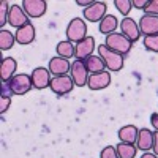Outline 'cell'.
Wrapping results in <instances>:
<instances>
[{
	"label": "cell",
	"mask_w": 158,
	"mask_h": 158,
	"mask_svg": "<svg viewBox=\"0 0 158 158\" xmlns=\"http://www.w3.org/2000/svg\"><path fill=\"white\" fill-rule=\"evenodd\" d=\"M104 46L109 48L111 51L117 52V54H120V56H127L128 52L131 51V41L123 36L122 33H118V32H114L111 35L106 36V41H104Z\"/></svg>",
	"instance_id": "1"
},
{
	"label": "cell",
	"mask_w": 158,
	"mask_h": 158,
	"mask_svg": "<svg viewBox=\"0 0 158 158\" xmlns=\"http://www.w3.org/2000/svg\"><path fill=\"white\" fill-rule=\"evenodd\" d=\"M98 56L103 59L106 68L111 71H120L123 68V56L117 54V52L111 51L109 48H106L104 44L98 46Z\"/></svg>",
	"instance_id": "2"
},
{
	"label": "cell",
	"mask_w": 158,
	"mask_h": 158,
	"mask_svg": "<svg viewBox=\"0 0 158 158\" xmlns=\"http://www.w3.org/2000/svg\"><path fill=\"white\" fill-rule=\"evenodd\" d=\"M67 36H68V41L76 43V44L81 43L84 38H87V25H85L84 19H81V18L71 19L67 27Z\"/></svg>",
	"instance_id": "3"
},
{
	"label": "cell",
	"mask_w": 158,
	"mask_h": 158,
	"mask_svg": "<svg viewBox=\"0 0 158 158\" xmlns=\"http://www.w3.org/2000/svg\"><path fill=\"white\" fill-rule=\"evenodd\" d=\"M8 87L11 90V94H15V95H25L33 87L32 76L25 74V73L15 74L11 81H8Z\"/></svg>",
	"instance_id": "4"
},
{
	"label": "cell",
	"mask_w": 158,
	"mask_h": 158,
	"mask_svg": "<svg viewBox=\"0 0 158 158\" xmlns=\"http://www.w3.org/2000/svg\"><path fill=\"white\" fill-rule=\"evenodd\" d=\"M71 79L74 85H79V87H84L87 85V81H89V71L85 68V63L82 60H74L71 63Z\"/></svg>",
	"instance_id": "5"
},
{
	"label": "cell",
	"mask_w": 158,
	"mask_h": 158,
	"mask_svg": "<svg viewBox=\"0 0 158 158\" xmlns=\"http://www.w3.org/2000/svg\"><path fill=\"white\" fill-rule=\"evenodd\" d=\"M51 90L54 92L56 95H67L73 90L74 82L71 76H56L54 79L51 81Z\"/></svg>",
	"instance_id": "6"
},
{
	"label": "cell",
	"mask_w": 158,
	"mask_h": 158,
	"mask_svg": "<svg viewBox=\"0 0 158 158\" xmlns=\"http://www.w3.org/2000/svg\"><path fill=\"white\" fill-rule=\"evenodd\" d=\"M106 8L104 2H94L90 6L84 8V18L90 22H101L106 16Z\"/></svg>",
	"instance_id": "7"
},
{
	"label": "cell",
	"mask_w": 158,
	"mask_h": 158,
	"mask_svg": "<svg viewBox=\"0 0 158 158\" xmlns=\"http://www.w3.org/2000/svg\"><path fill=\"white\" fill-rule=\"evenodd\" d=\"M22 8L29 18H41L48 10V3L44 0H24Z\"/></svg>",
	"instance_id": "8"
},
{
	"label": "cell",
	"mask_w": 158,
	"mask_h": 158,
	"mask_svg": "<svg viewBox=\"0 0 158 158\" xmlns=\"http://www.w3.org/2000/svg\"><path fill=\"white\" fill-rule=\"evenodd\" d=\"M8 24L13 25L16 29L24 27L25 24H29V16L25 15V11L22 6L19 5H11L10 6V13H8Z\"/></svg>",
	"instance_id": "9"
},
{
	"label": "cell",
	"mask_w": 158,
	"mask_h": 158,
	"mask_svg": "<svg viewBox=\"0 0 158 158\" xmlns=\"http://www.w3.org/2000/svg\"><path fill=\"white\" fill-rule=\"evenodd\" d=\"M51 71L49 68H43V67H38L32 71V82H33V87L38 89V90H43L46 87L51 85Z\"/></svg>",
	"instance_id": "10"
},
{
	"label": "cell",
	"mask_w": 158,
	"mask_h": 158,
	"mask_svg": "<svg viewBox=\"0 0 158 158\" xmlns=\"http://www.w3.org/2000/svg\"><path fill=\"white\" fill-rule=\"evenodd\" d=\"M94 49H95V38L94 36H87L84 38L81 43L76 44V49H74V57L76 60H85L87 57H90L94 54Z\"/></svg>",
	"instance_id": "11"
},
{
	"label": "cell",
	"mask_w": 158,
	"mask_h": 158,
	"mask_svg": "<svg viewBox=\"0 0 158 158\" xmlns=\"http://www.w3.org/2000/svg\"><path fill=\"white\" fill-rule=\"evenodd\" d=\"M120 30H122V35L127 36L131 43H135L139 40L141 36V30H139V25L135 22V19L131 18H123L122 22H120Z\"/></svg>",
	"instance_id": "12"
},
{
	"label": "cell",
	"mask_w": 158,
	"mask_h": 158,
	"mask_svg": "<svg viewBox=\"0 0 158 158\" xmlns=\"http://www.w3.org/2000/svg\"><path fill=\"white\" fill-rule=\"evenodd\" d=\"M111 84V74L109 71H101V73H94V74H89V81L87 85L90 90H103L106 89Z\"/></svg>",
	"instance_id": "13"
},
{
	"label": "cell",
	"mask_w": 158,
	"mask_h": 158,
	"mask_svg": "<svg viewBox=\"0 0 158 158\" xmlns=\"http://www.w3.org/2000/svg\"><path fill=\"white\" fill-rule=\"evenodd\" d=\"M139 30L144 33V36L158 35V16L144 15L139 21Z\"/></svg>",
	"instance_id": "14"
},
{
	"label": "cell",
	"mask_w": 158,
	"mask_h": 158,
	"mask_svg": "<svg viewBox=\"0 0 158 158\" xmlns=\"http://www.w3.org/2000/svg\"><path fill=\"white\" fill-rule=\"evenodd\" d=\"M71 65L67 59L63 57H52L49 60V71L56 76H67V73H70Z\"/></svg>",
	"instance_id": "15"
},
{
	"label": "cell",
	"mask_w": 158,
	"mask_h": 158,
	"mask_svg": "<svg viewBox=\"0 0 158 158\" xmlns=\"http://www.w3.org/2000/svg\"><path fill=\"white\" fill-rule=\"evenodd\" d=\"M18 68V62L13 57H5L2 60V65H0V77H2L3 82H8L13 79Z\"/></svg>",
	"instance_id": "16"
},
{
	"label": "cell",
	"mask_w": 158,
	"mask_h": 158,
	"mask_svg": "<svg viewBox=\"0 0 158 158\" xmlns=\"http://www.w3.org/2000/svg\"><path fill=\"white\" fill-rule=\"evenodd\" d=\"M15 38H16V41L22 46L25 44H30L33 40H35V27L29 22V24H25L24 27L18 29L16 33H15Z\"/></svg>",
	"instance_id": "17"
},
{
	"label": "cell",
	"mask_w": 158,
	"mask_h": 158,
	"mask_svg": "<svg viewBox=\"0 0 158 158\" xmlns=\"http://www.w3.org/2000/svg\"><path fill=\"white\" fill-rule=\"evenodd\" d=\"M136 147L142 152H147L150 149H153V133L149 128H142L139 130L138 135V141H136Z\"/></svg>",
	"instance_id": "18"
},
{
	"label": "cell",
	"mask_w": 158,
	"mask_h": 158,
	"mask_svg": "<svg viewBox=\"0 0 158 158\" xmlns=\"http://www.w3.org/2000/svg\"><path fill=\"white\" fill-rule=\"evenodd\" d=\"M118 139L120 142H127V144H136L138 141V135H139V130L135 127V125H127V127H122L118 130Z\"/></svg>",
	"instance_id": "19"
},
{
	"label": "cell",
	"mask_w": 158,
	"mask_h": 158,
	"mask_svg": "<svg viewBox=\"0 0 158 158\" xmlns=\"http://www.w3.org/2000/svg\"><path fill=\"white\" fill-rule=\"evenodd\" d=\"M85 63V68L90 74H94V73H101V71H106V65H104L103 59L100 56H94L92 54L90 57H87L84 60Z\"/></svg>",
	"instance_id": "20"
},
{
	"label": "cell",
	"mask_w": 158,
	"mask_h": 158,
	"mask_svg": "<svg viewBox=\"0 0 158 158\" xmlns=\"http://www.w3.org/2000/svg\"><path fill=\"white\" fill-rule=\"evenodd\" d=\"M117 25H118L117 18H115L114 15H106V16H104V19L100 22V32H101L103 35L108 36V35H111V33L115 32Z\"/></svg>",
	"instance_id": "21"
},
{
	"label": "cell",
	"mask_w": 158,
	"mask_h": 158,
	"mask_svg": "<svg viewBox=\"0 0 158 158\" xmlns=\"http://www.w3.org/2000/svg\"><path fill=\"white\" fill-rule=\"evenodd\" d=\"M57 56L59 57H63V59H70V57H73L74 56V49H76V46H74V43H71V41H60L59 44H57Z\"/></svg>",
	"instance_id": "22"
},
{
	"label": "cell",
	"mask_w": 158,
	"mask_h": 158,
	"mask_svg": "<svg viewBox=\"0 0 158 158\" xmlns=\"http://www.w3.org/2000/svg\"><path fill=\"white\" fill-rule=\"evenodd\" d=\"M118 158H135L136 156V147L135 144H127V142H120L115 147Z\"/></svg>",
	"instance_id": "23"
},
{
	"label": "cell",
	"mask_w": 158,
	"mask_h": 158,
	"mask_svg": "<svg viewBox=\"0 0 158 158\" xmlns=\"http://www.w3.org/2000/svg\"><path fill=\"white\" fill-rule=\"evenodd\" d=\"M15 41H16V38H15V35H13L11 32H8L5 29L0 30V49L2 51L11 49L13 44H15Z\"/></svg>",
	"instance_id": "24"
},
{
	"label": "cell",
	"mask_w": 158,
	"mask_h": 158,
	"mask_svg": "<svg viewBox=\"0 0 158 158\" xmlns=\"http://www.w3.org/2000/svg\"><path fill=\"white\" fill-rule=\"evenodd\" d=\"M114 5H115V8L120 11L123 16H127L128 13L131 11V8H133V3H131V0H115Z\"/></svg>",
	"instance_id": "25"
},
{
	"label": "cell",
	"mask_w": 158,
	"mask_h": 158,
	"mask_svg": "<svg viewBox=\"0 0 158 158\" xmlns=\"http://www.w3.org/2000/svg\"><path fill=\"white\" fill-rule=\"evenodd\" d=\"M144 46H146V49H147V51L158 52V35L144 36Z\"/></svg>",
	"instance_id": "26"
},
{
	"label": "cell",
	"mask_w": 158,
	"mask_h": 158,
	"mask_svg": "<svg viewBox=\"0 0 158 158\" xmlns=\"http://www.w3.org/2000/svg\"><path fill=\"white\" fill-rule=\"evenodd\" d=\"M8 13H10V5H8V2H2L0 3V25H3L6 24V21H8Z\"/></svg>",
	"instance_id": "27"
},
{
	"label": "cell",
	"mask_w": 158,
	"mask_h": 158,
	"mask_svg": "<svg viewBox=\"0 0 158 158\" xmlns=\"http://www.w3.org/2000/svg\"><path fill=\"white\" fill-rule=\"evenodd\" d=\"M100 158H118V153L115 150V147L112 146H108V147H104L100 153Z\"/></svg>",
	"instance_id": "28"
},
{
	"label": "cell",
	"mask_w": 158,
	"mask_h": 158,
	"mask_svg": "<svg viewBox=\"0 0 158 158\" xmlns=\"http://www.w3.org/2000/svg\"><path fill=\"white\" fill-rule=\"evenodd\" d=\"M11 104V98L8 95H2L0 97V114H5Z\"/></svg>",
	"instance_id": "29"
},
{
	"label": "cell",
	"mask_w": 158,
	"mask_h": 158,
	"mask_svg": "<svg viewBox=\"0 0 158 158\" xmlns=\"http://www.w3.org/2000/svg\"><path fill=\"white\" fill-rule=\"evenodd\" d=\"M146 15L158 16V0H152V2H149V5L146 6Z\"/></svg>",
	"instance_id": "30"
},
{
	"label": "cell",
	"mask_w": 158,
	"mask_h": 158,
	"mask_svg": "<svg viewBox=\"0 0 158 158\" xmlns=\"http://www.w3.org/2000/svg\"><path fill=\"white\" fill-rule=\"evenodd\" d=\"M131 3H133V6H136V8H139V10H142V8L146 10V6L149 5L147 0H133Z\"/></svg>",
	"instance_id": "31"
},
{
	"label": "cell",
	"mask_w": 158,
	"mask_h": 158,
	"mask_svg": "<svg viewBox=\"0 0 158 158\" xmlns=\"http://www.w3.org/2000/svg\"><path fill=\"white\" fill-rule=\"evenodd\" d=\"M150 123L155 128V131H158V112H155V114L150 115Z\"/></svg>",
	"instance_id": "32"
},
{
	"label": "cell",
	"mask_w": 158,
	"mask_h": 158,
	"mask_svg": "<svg viewBox=\"0 0 158 158\" xmlns=\"http://www.w3.org/2000/svg\"><path fill=\"white\" fill-rule=\"evenodd\" d=\"M153 152L158 156V131H155V133H153Z\"/></svg>",
	"instance_id": "33"
},
{
	"label": "cell",
	"mask_w": 158,
	"mask_h": 158,
	"mask_svg": "<svg viewBox=\"0 0 158 158\" xmlns=\"http://www.w3.org/2000/svg\"><path fill=\"white\" fill-rule=\"evenodd\" d=\"M76 3H77L79 6H85V8H87V6H90L94 2H92V0H77Z\"/></svg>",
	"instance_id": "34"
},
{
	"label": "cell",
	"mask_w": 158,
	"mask_h": 158,
	"mask_svg": "<svg viewBox=\"0 0 158 158\" xmlns=\"http://www.w3.org/2000/svg\"><path fill=\"white\" fill-rule=\"evenodd\" d=\"M141 158H156V155H155V153H147V152H144V155H142Z\"/></svg>",
	"instance_id": "35"
}]
</instances>
